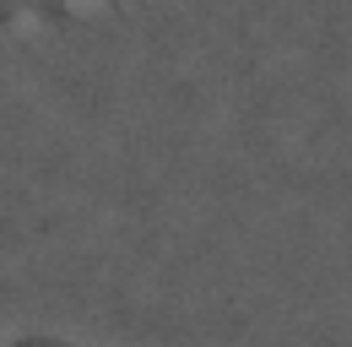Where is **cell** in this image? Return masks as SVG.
<instances>
[{
    "label": "cell",
    "instance_id": "obj_1",
    "mask_svg": "<svg viewBox=\"0 0 352 347\" xmlns=\"http://www.w3.org/2000/svg\"><path fill=\"white\" fill-rule=\"evenodd\" d=\"M135 6L141 0H0V22H92Z\"/></svg>",
    "mask_w": 352,
    "mask_h": 347
},
{
    "label": "cell",
    "instance_id": "obj_2",
    "mask_svg": "<svg viewBox=\"0 0 352 347\" xmlns=\"http://www.w3.org/2000/svg\"><path fill=\"white\" fill-rule=\"evenodd\" d=\"M0 347H109V342H82V337H60V331H16V337H0Z\"/></svg>",
    "mask_w": 352,
    "mask_h": 347
}]
</instances>
